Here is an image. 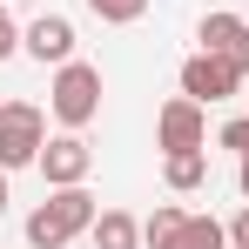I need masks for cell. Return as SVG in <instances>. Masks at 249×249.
<instances>
[{
  "instance_id": "1",
  "label": "cell",
  "mask_w": 249,
  "mask_h": 249,
  "mask_svg": "<svg viewBox=\"0 0 249 249\" xmlns=\"http://www.w3.org/2000/svg\"><path fill=\"white\" fill-rule=\"evenodd\" d=\"M94 215H101V209H94V196H88L81 182H74V189H54V196L27 215V249H68L74 236L94 229Z\"/></svg>"
},
{
  "instance_id": "2",
  "label": "cell",
  "mask_w": 249,
  "mask_h": 249,
  "mask_svg": "<svg viewBox=\"0 0 249 249\" xmlns=\"http://www.w3.org/2000/svg\"><path fill=\"white\" fill-rule=\"evenodd\" d=\"M47 108L61 128H88L101 115V68L94 61H61L54 68V88H47Z\"/></svg>"
},
{
  "instance_id": "3",
  "label": "cell",
  "mask_w": 249,
  "mask_h": 249,
  "mask_svg": "<svg viewBox=\"0 0 249 249\" xmlns=\"http://www.w3.org/2000/svg\"><path fill=\"white\" fill-rule=\"evenodd\" d=\"M47 148V122L34 101H0V168H27Z\"/></svg>"
},
{
  "instance_id": "4",
  "label": "cell",
  "mask_w": 249,
  "mask_h": 249,
  "mask_svg": "<svg viewBox=\"0 0 249 249\" xmlns=\"http://www.w3.org/2000/svg\"><path fill=\"white\" fill-rule=\"evenodd\" d=\"M155 142H162V155H175V148H209V108L189 101V94H175L162 115H155Z\"/></svg>"
},
{
  "instance_id": "5",
  "label": "cell",
  "mask_w": 249,
  "mask_h": 249,
  "mask_svg": "<svg viewBox=\"0 0 249 249\" xmlns=\"http://www.w3.org/2000/svg\"><path fill=\"white\" fill-rule=\"evenodd\" d=\"M236 88H243V74H236L222 54H202V47H196V54L182 61V94L202 101V108H209V101H229Z\"/></svg>"
},
{
  "instance_id": "6",
  "label": "cell",
  "mask_w": 249,
  "mask_h": 249,
  "mask_svg": "<svg viewBox=\"0 0 249 249\" xmlns=\"http://www.w3.org/2000/svg\"><path fill=\"white\" fill-rule=\"evenodd\" d=\"M34 168L47 175V189H74V182H88V168H94V148L81 142V128H68V135H54L41 148Z\"/></svg>"
},
{
  "instance_id": "7",
  "label": "cell",
  "mask_w": 249,
  "mask_h": 249,
  "mask_svg": "<svg viewBox=\"0 0 249 249\" xmlns=\"http://www.w3.org/2000/svg\"><path fill=\"white\" fill-rule=\"evenodd\" d=\"M196 41H202V54H222V61L249 81V20L243 14H202Z\"/></svg>"
},
{
  "instance_id": "8",
  "label": "cell",
  "mask_w": 249,
  "mask_h": 249,
  "mask_svg": "<svg viewBox=\"0 0 249 249\" xmlns=\"http://www.w3.org/2000/svg\"><path fill=\"white\" fill-rule=\"evenodd\" d=\"M20 47H27L41 68H61V61H74V20H68V14H41V20L20 34Z\"/></svg>"
},
{
  "instance_id": "9",
  "label": "cell",
  "mask_w": 249,
  "mask_h": 249,
  "mask_svg": "<svg viewBox=\"0 0 249 249\" xmlns=\"http://www.w3.org/2000/svg\"><path fill=\"white\" fill-rule=\"evenodd\" d=\"M88 236H94V249H142V222L128 209H101Z\"/></svg>"
},
{
  "instance_id": "10",
  "label": "cell",
  "mask_w": 249,
  "mask_h": 249,
  "mask_svg": "<svg viewBox=\"0 0 249 249\" xmlns=\"http://www.w3.org/2000/svg\"><path fill=\"white\" fill-rule=\"evenodd\" d=\"M162 182L175 189V196H189V189H202V182H209V155H202V148H175V155L162 162Z\"/></svg>"
},
{
  "instance_id": "11",
  "label": "cell",
  "mask_w": 249,
  "mask_h": 249,
  "mask_svg": "<svg viewBox=\"0 0 249 249\" xmlns=\"http://www.w3.org/2000/svg\"><path fill=\"white\" fill-rule=\"evenodd\" d=\"M168 249H229V222H215V215H182V229L168 236Z\"/></svg>"
},
{
  "instance_id": "12",
  "label": "cell",
  "mask_w": 249,
  "mask_h": 249,
  "mask_svg": "<svg viewBox=\"0 0 249 249\" xmlns=\"http://www.w3.org/2000/svg\"><path fill=\"white\" fill-rule=\"evenodd\" d=\"M182 215H189V209H175V202H162V209H155V215H148V222H142V249H168V236L182 229Z\"/></svg>"
},
{
  "instance_id": "13",
  "label": "cell",
  "mask_w": 249,
  "mask_h": 249,
  "mask_svg": "<svg viewBox=\"0 0 249 249\" xmlns=\"http://www.w3.org/2000/svg\"><path fill=\"white\" fill-rule=\"evenodd\" d=\"M88 14H94V20H108V27H128V20H142V14H148V0H88Z\"/></svg>"
},
{
  "instance_id": "14",
  "label": "cell",
  "mask_w": 249,
  "mask_h": 249,
  "mask_svg": "<svg viewBox=\"0 0 249 249\" xmlns=\"http://www.w3.org/2000/svg\"><path fill=\"white\" fill-rule=\"evenodd\" d=\"M229 155H249V115H236V122H222V135H215Z\"/></svg>"
},
{
  "instance_id": "15",
  "label": "cell",
  "mask_w": 249,
  "mask_h": 249,
  "mask_svg": "<svg viewBox=\"0 0 249 249\" xmlns=\"http://www.w3.org/2000/svg\"><path fill=\"white\" fill-rule=\"evenodd\" d=\"M7 54H20V34H14V14H7V0H0V61Z\"/></svg>"
},
{
  "instance_id": "16",
  "label": "cell",
  "mask_w": 249,
  "mask_h": 249,
  "mask_svg": "<svg viewBox=\"0 0 249 249\" xmlns=\"http://www.w3.org/2000/svg\"><path fill=\"white\" fill-rule=\"evenodd\" d=\"M229 249H249V209H236V222H229Z\"/></svg>"
},
{
  "instance_id": "17",
  "label": "cell",
  "mask_w": 249,
  "mask_h": 249,
  "mask_svg": "<svg viewBox=\"0 0 249 249\" xmlns=\"http://www.w3.org/2000/svg\"><path fill=\"white\" fill-rule=\"evenodd\" d=\"M236 189L249 196V155H236Z\"/></svg>"
},
{
  "instance_id": "18",
  "label": "cell",
  "mask_w": 249,
  "mask_h": 249,
  "mask_svg": "<svg viewBox=\"0 0 249 249\" xmlns=\"http://www.w3.org/2000/svg\"><path fill=\"white\" fill-rule=\"evenodd\" d=\"M0 215H7V168H0Z\"/></svg>"
},
{
  "instance_id": "19",
  "label": "cell",
  "mask_w": 249,
  "mask_h": 249,
  "mask_svg": "<svg viewBox=\"0 0 249 249\" xmlns=\"http://www.w3.org/2000/svg\"><path fill=\"white\" fill-rule=\"evenodd\" d=\"M7 7H34V0H7Z\"/></svg>"
}]
</instances>
